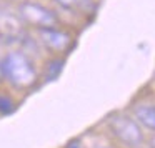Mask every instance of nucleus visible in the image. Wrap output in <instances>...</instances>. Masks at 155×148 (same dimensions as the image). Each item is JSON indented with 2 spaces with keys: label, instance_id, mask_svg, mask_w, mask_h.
<instances>
[{
  "label": "nucleus",
  "instance_id": "obj_1",
  "mask_svg": "<svg viewBox=\"0 0 155 148\" xmlns=\"http://www.w3.org/2000/svg\"><path fill=\"white\" fill-rule=\"evenodd\" d=\"M0 73L4 78L15 88H30L37 82V70H35L32 60L24 52H8L0 60Z\"/></svg>",
  "mask_w": 155,
  "mask_h": 148
},
{
  "label": "nucleus",
  "instance_id": "obj_6",
  "mask_svg": "<svg viewBox=\"0 0 155 148\" xmlns=\"http://www.w3.org/2000/svg\"><path fill=\"white\" fill-rule=\"evenodd\" d=\"M135 118L145 128L155 131V107L153 105H137L134 108Z\"/></svg>",
  "mask_w": 155,
  "mask_h": 148
},
{
  "label": "nucleus",
  "instance_id": "obj_11",
  "mask_svg": "<svg viewBox=\"0 0 155 148\" xmlns=\"http://www.w3.org/2000/svg\"><path fill=\"white\" fill-rule=\"evenodd\" d=\"M150 148H155V137L152 138V141H150Z\"/></svg>",
  "mask_w": 155,
  "mask_h": 148
},
{
  "label": "nucleus",
  "instance_id": "obj_10",
  "mask_svg": "<svg viewBox=\"0 0 155 148\" xmlns=\"http://www.w3.org/2000/svg\"><path fill=\"white\" fill-rule=\"evenodd\" d=\"M65 148H84V145H82L78 140H72V141H68V143H67V146H65Z\"/></svg>",
  "mask_w": 155,
  "mask_h": 148
},
{
  "label": "nucleus",
  "instance_id": "obj_7",
  "mask_svg": "<svg viewBox=\"0 0 155 148\" xmlns=\"http://www.w3.org/2000/svg\"><path fill=\"white\" fill-rule=\"evenodd\" d=\"M62 68H64V60L62 58H52V60H48L45 63V80L54 82L60 75Z\"/></svg>",
  "mask_w": 155,
  "mask_h": 148
},
{
  "label": "nucleus",
  "instance_id": "obj_8",
  "mask_svg": "<svg viewBox=\"0 0 155 148\" xmlns=\"http://www.w3.org/2000/svg\"><path fill=\"white\" fill-rule=\"evenodd\" d=\"M15 108H17V105L8 95L0 93V115H10L15 111Z\"/></svg>",
  "mask_w": 155,
  "mask_h": 148
},
{
  "label": "nucleus",
  "instance_id": "obj_3",
  "mask_svg": "<svg viewBox=\"0 0 155 148\" xmlns=\"http://www.w3.org/2000/svg\"><path fill=\"white\" fill-rule=\"evenodd\" d=\"M108 128L118 141L128 148H138L143 143V133L140 125L127 115L117 113L108 118Z\"/></svg>",
  "mask_w": 155,
  "mask_h": 148
},
{
  "label": "nucleus",
  "instance_id": "obj_2",
  "mask_svg": "<svg viewBox=\"0 0 155 148\" xmlns=\"http://www.w3.org/2000/svg\"><path fill=\"white\" fill-rule=\"evenodd\" d=\"M17 15L24 25L34 27L37 30L58 25V17L52 8L38 4V2H32V0H24L18 4Z\"/></svg>",
  "mask_w": 155,
  "mask_h": 148
},
{
  "label": "nucleus",
  "instance_id": "obj_4",
  "mask_svg": "<svg viewBox=\"0 0 155 148\" xmlns=\"http://www.w3.org/2000/svg\"><path fill=\"white\" fill-rule=\"evenodd\" d=\"M38 42L44 45L45 48L55 52V53H65L72 48L74 45V37L70 32L60 28L58 25L55 27H45L37 30Z\"/></svg>",
  "mask_w": 155,
  "mask_h": 148
},
{
  "label": "nucleus",
  "instance_id": "obj_5",
  "mask_svg": "<svg viewBox=\"0 0 155 148\" xmlns=\"http://www.w3.org/2000/svg\"><path fill=\"white\" fill-rule=\"evenodd\" d=\"M18 15L10 12H0V38L5 42H18L24 38V28Z\"/></svg>",
  "mask_w": 155,
  "mask_h": 148
},
{
  "label": "nucleus",
  "instance_id": "obj_9",
  "mask_svg": "<svg viewBox=\"0 0 155 148\" xmlns=\"http://www.w3.org/2000/svg\"><path fill=\"white\" fill-rule=\"evenodd\" d=\"M57 5H60L62 8H75V7H78L80 5V0H54Z\"/></svg>",
  "mask_w": 155,
  "mask_h": 148
}]
</instances>
